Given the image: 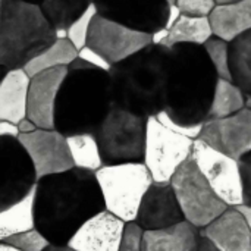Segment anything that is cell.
I'll use <instances>...</instances> for the list:
<instances>
[{
	"label": "cell",
	"instance_id": "obj_45",
	"mask_svg": "<svg viewBox=\"0 0 251 251\" xmlns=\"http://www.w3.org/2000/svg\"><path fill=\"white\" fill-rule=\"evenodd\" d=\"M216 4H225V3H234V1H240V0H215Z\"/></svg>",
	"mask_w": 251,
	"mask_h": 251
},
{
	"label": "cell",
	"instance_id": "obj_6",
	"mask_svg": "<svg viewBox=\"0 0 251 251\" xmlns=\"http://www.w3.org/2000/svg\"><path fill=\"white\" fill-rule=\"evenodd\" d=\"M147 118L112 106L96 129L100 154L104 165L143 162Z\"/></svg>",
	"mask_w": 251,
	"mask_h": 251
},
{
	"label": "cell",
	"instance_id": "obj_15",
	"mask_svg": "<svg viewBox=\"0 0 251 251\" xmlns=\"http://www.w3.org/2000/svg\"><path fill=\"white\" fill-rule=\"evenodd\" d=\"M182 221L184 216L171 184L153 182L141 200L135 224L143 231H156Z\"/></svg>",
	"mask_w": 251,
	"mask_h": 251
},
{
	"label": "cell",
	"instance_id": "obj_49",
	"mask_svg": "<svg viewBox=\"0 0 251 251\" xmlns=\"http://www.w3.org/2000/svg\"><path fill=\"white\" fill-rule=\"evenodd\" d=\"M0 4H1V0H0Z\"/></svg>",
	"mask_w": 251,
	"mask_h": 251
},
{
	"label": "cell",
	"instance_id": "obj_17",
	"mask_svg": "<svg viewBox=\"0 0 251 251\" xmlns=\"http://www.w3.org/2000/svg\"><path fill=\"white\" fill-rule=\"evenodd\" d=\"M200 235L209 240L218 251H251V231L235 207H228Z\"/></svg>",
	"mask_w": 251,
	"mask_h": 251
},
{
	"label": "cell",
	"instance_id": "obj_23",
	"mask_svg": "<svg viewBox=\"0 0 251 251\" xmlns=\"http://www.w3.org/2000/svg\"><path fill=\"white\" fill-rule=\"evenodd\" d=\"M76 57L78 50L68 38H56L47 49H44L34 59H31L24 66V71L29 78H32L34 75L44 72L47 69L69 66Z\"/></svg>",
	"mask_w": 251,
	"mask_h": 251
},
{
	"label": "cell",
	"instance_id": "obj_12",
	"mask_svg": "<svg viewBox=\"0 0 251 251\" xmlns=\"http://www.w3.org/2000/svg\"><path fill=\"white\" fill-rule=\"evenodd\" d=\"M18 141L34 166L37 181L74 168L66 137L56 129L37 128L29 134H19Z\"/></svg>",
	"mask_w": 251,
	"mask_h": 251
},
{
	"label": "cell",
	"instance_id": "obj_30",
	"mask_svg": "<svg viewBox=\"0 0 251 251\" xmlns=\"http://www.w3.org/2000/svg\"><path fill=\"white\" fill-rule=\"evenodd\" d=\"M3 243L21 251H46L49 249V246H51L47 241V238L37 228L16 234L10 238L4 240Z\"/></svg>",
	"mask_w": 251,
	"mask_h": 251
},
{
	"label": "cell",
	"instance_id": "obj_36",
	"mask_svg": "<svg viewBox=\"0 0 251 251\" xmlns=\"http://www.w3.org/2000/svg\"><path fill=\"white\" fill-rule=\"evenodd\" d=\"M181 15H182V12L179 10V7L176 6V4H171V6H168V12H166V18H165V28L166 29H171L175 24H176V21L181 18Z\"/></svg>",
	"mask_w": 251,
	"mask_h": 251
},
{
	"label": "cell",
	"instance_id": "obj_20",
	"mask_svg": "<svg viewBox=\"0 0 251 251\" xmlns=\"http://www.w3.org/2000/svg\"><path fill=\"white\" fill-rule=\"evenodd\" d=\"M200 229L182 221L174 226L144 231L143 251H197Z\"/></svg>",
	"mask_w": 251,
	"mask_h": 251
},
{
	"label": "cell",
	"instance_id": "obj_31",
	"mask_svg": "<svg viewBox=\"0 0 251 251\" xmlns=\"http://www.w3.org/2000/svg\"><path fill=\"white\" fill-rule=\"evenodd\" d=\"M157 121L165 125L166 128L172 129L174 132L176 134H181L184 137H188L191 140H199L200 138V134H201V129H203V124H194V125H185V124H181V122H176L174 121L165 110H160L157 115H156Z\"/></svg>",
	"mask_w": 251,
	"mask_h": 251
},
{
	"label": "cell",
	"instance_id": "obj_5",
	"mask_svg": "<svg viewBox=\"0 0 251 251\" xmlns=\"http://www.w3.org/2000/svg\"><path fill=\"white\" fill-rule=\"evenodd\" d=\"M104 210L125 224L135 222L141 200L153 178L143 162L103 165L96 172Z\"/></svg>",
	"mask_w": 251,
	"mask_h": 251
},
{
	"label": "cell",
	"instance_id": "obj_19",
	"mask_svg": "<svg viewBox=\"0 0 251 251\" xmlns=\"http://www.w3.org/2000/svg\"><path fill=\"white\" fill-rule=\"evenodd\" d=\"M29 76L24 69H9L0 79V121L19 124L26 118Z\"/></svg>",
	"mask_w": 251,
	"mask_h": 251
},
{
	"label": "cell",
	"instance_id": "obj_4",
	"mask_svg": "<svg viewBox=\"0 0 251 251\" xmlns=\"http://www.w3.org/2000/svg\"><path fill=\"white\" fill-rule=\"evenodd\" d=\"M56 40L53 25L40 4L24 0H1L0 4V66H24Z\"/></svg>",
	"mask_w": 251,
	"mask_h": 251
},
{
	"label": "cell",
	"instance_id": "obj_9",
	"mask_svg": "<svg viewBox=\"0 0 251 251\" xmlns=\"http://www.w3.org/2000/svg\"><path fill=\"white\" fill-rule=\"evenodd\" d=\"M191 159L215 194L228 207H237L244 203L238 160L210 147L201 140H194Z\"/></svg>",
	"mask_w": 251,
	"mask_h": 251
},
{
	"label": "cell",
	"instance_id": "obj_40",
	"mask_svg": "<svg viewBox=\"0 0 251 251\" xmlns=\"http://www.w3.org/2000/svg\"><path fill=\"white\" fill-rule=\"evenodd\" d=\"M235 209L241 213V216L244 218V221H246V224H247L249 229L251 231V206L250 204H240V206H237Z\"/></svg>",
	"mask_w": 251,
	"mask_h": 251
},
{
	"label": "cell",
	"instance_id": "obj_11",
	"mask_svg": "<svg viewBox=\"0 0 251 251\" xmlns=\"http://www.w3.org/2000/svg\"><path fill=\"white\" fill-rule=\"evenodd\" d=\"M35 184L34 166L18 138H0V210L22 200Z\"/></svg>",
	"mask_w": 251,
	"mask_h": 251
},
{
	"label": "cell",
	"instance_id": "obj_32",
	"mask_svg": "<svg viewBox=\"0 0 251 251\" xmlns=\"http://www.w3.org/2000/svg\"><path fill=\"white\" fill-rule=\"evenodd\" d=\"M175 4L179 7L182 15L188 16H209L210 12L215 9V0H176Z\"/></svg>",
	"mask_w": 251,
	"mask_h": 251
},
{
	"label": "cell",
	"instance_id": "obj_34",
	"mask_svg": "<svg viewBox=\"0 0 251 251\" xmlns=\"http://www.w3.org/2000/svg\"><path fill=\"white\" fill-rule=\"evenodd\" d=\"M240 172H241V182H243V204L251 206V151L238 160Z\"/></svg>",
	"mask_w": 251,
	"mask_h": 251
},
{
	"label": "cell",
	"instance_id": "obj_8",
	"mask_svg": "<svg viewBox=\"0 0 251 251\" xmlns=\"http://www.w3.org/2000/svg\"><path fill=\"white\" fill-rule=\"evenodd\" d=\"M193 143L194 140L162 125L156 116H149L143 163L149 169L153 182H169L179 166L191 157Z\"/></svg>",
	"mask_w": 251,
	"mask_h": 251
},
{
	"label": "cell",
	"instance_id": "obj_44",
	"mask_svg": "<svg viewBox=\"0 0 251 251\" xmlns=\"http://www.w3.org/2000/svg\"><path fill=\"white\" fill-rule=\"evenodd\" d=\"M246 107L251 110V94H246Z\"/></svg>",
	"mask_w": 251,
	"mask_h": 251
},
{
	"label": "cell",
	"instance_id": "obj_28",
	"mask_svg": "<svg viewBox=\"0 0 251 251\" xmlns=\"http://www.w3.org/2000/svg\"><path fill=\"white\" fill-rule=\"evenodd\" d=\"M204 47L215 66L218 78L232 81L231 69H229V43L221 38L212 37L210 40L206 41Z\"/></svg>",
	"mask_w": 251,
	"mask_h": 251
},
{
	"label": "cell",
	"instance_id": "obj_14",
	"mask_svg": "<svg viewBox=\"0 0 251 251\" xmlns=\"http://www.w3.org/2000/svg\"><path fill=\"white\" fill-rule=\"evenodd\" d=\"M68 74V66L47 69L29 79L26 118L41 129H54V109L59 90Z\"/></svg>",
	"mask_w": 251,
	"mask_h": 251
},
{
	"label": "cell",
	"instance_id": "obj_42",
	"mask_svg": "<svg viewBox=\"0 0 251 251\" xmlns=\"http://www.w3.org/2000/svg\"><path fill=\"white\" fill-rule=\"evenodd\" d=\"M46 251H75L72 250L71 247L68 246H49V249Z\"/></svg>",
	"mask_w": 251,
	"mask_h": 251
},
{
	"label": "cell",
	"instance_id": "obj_27",
	"mask_svg": "<svg viewBox=\"0 0 251 251\" xmlns=\"http://www.w3.org/2000/svg\"><path fill=\"white\" fill-rule=\"evenodd\" d=\"M91 3L93 0H43L40 7L56 31L68 29Z\"/></svg>",
	"mask_w": 251,
	"mask_h": 251
},
{
	"label": "cell",
	"instance_id": "obj_7",
	"mask_svg": "<svg viewBox=\"0 0 251 251\" xmlns=\"http://www.w3.org/2000/svg\"><path fill=\"white\" fill-rule=\"evenodd\" d=\"M169 184L175 193L184 221L199 229L206 228L228 209L210 188L191 157L179 166Z\"/></svg>",
	"mask_w": 251,
	"mask_h": 251
},
{
	"label": "cell",
	"instance_id": "obj_46",
	"mask_svg": "<svg viewBox=\"0 0 251 251\" xmlns=\"http://www.w3.org/2000/svg\"><path fill=\"white\" fill-rule=\"evenodd\" d=\"M6 71H7L6 68H3V66H0V79H1L3 76H4V74H6Z\"/></svg>",
	"mask_w": 251,
	"mask_h": 251
},
{
	"label": "cell",
	"instance_id": "obj_41",
	"mask_svg": "<svg viewBox=\"0 0 251 251\" xmlns=\"http://www.w3.org/2000/svg\"><path fill=\"white\" fill-rule=\"evenodd\" d=\"M197 251H218L215 249V246L209 241V240H206V238H200V243H199V249Z\"/></svg>",
	"mask_w": 251,
	"mask_h": 251
},
{
	"label": "cell",
	"instance_id": "obj_10",
	"mask_svg": "<svg viewBox=\"0 0 251 251\" xmlns=\"http://www.w3.org/2000/svg\"><path fill=\"white\" fill-rule=\"evenodd\" d=\"M87 46L113 66L151 46V32L131 28L97 13L87 37Z\"/></svg>",
	"mask_w": 251,
	"mask_h": 251
},
{
	"label": "cell",
	"instance_id": "obj_21",
	"mask_svg": "<svg viewBox=\"0 0 251 251\" xmlns=\"http://www.w3.org/2000/svg\"><path fill=\"white\" fill-rule=\"evenodd\" d=\"M34 190L22 200L0 210V243L35 228L34 224Z\"/></svg>",
	"mask_w": 251,
	"mask_h": 251
},
{
	"label": "cell",
	"instance_id": "obj_16",
	"mask_svg": "<svg viewBox=\"0 0 251 251\" xmlns=\"http://www.w3.org/2000/svg\"><path fill=\"white\" fill-rule=\"evenodd\" d=\"M125 222L103 210L87 221L68 241V247L75 251H118Z\"/></svg>",
	"mask_w": 251,
	"mask_h": 251
},
{
	"label": "cell",
	"instance_id": "obj_38",
	"mask_svg": "<svg viewBox=\"0 0 251 251\" xmlns=\"http://www.w3.org/2000/svg\"><path fill=\"white\" fill-rule=\"evenodd\" d=\"M168 35H169V29H166L165 26L154 29V31L151 32V46L162 47V44L166 41Z\"/></svg>",
	"mask_w": 251,
	"mask_h": 251
},
{
	"label": "cell",
	"instance_id": "obj_1",
	"mask_svg": "<svg viewBox=\"0 0 251 251\" xmlns=\"http://www.w3.org/2000/svg\"><path fill=\"white\" fill-rule=\"evenodd\" d=\"M103 210L94 172L72 168L35 184L34 224L51 246H66L87 221Z\"/></svg>",
	"mask_w": 251,
	"mask_h": 251
},
{
	"label": "cell",
	"instance_id": "obj_39",
	"mask_svg": "<svg viewBox=\"0 0 251 251\" xmlns=\"http://www.w3.org/2000/svg\"><path fill=\"white\" fill-rule=\"evenodd\" d=\"M18 129H19V134H29L32 131L37 129L35 124L32 121H29L28 118H24L19 124H18Z\"/></svg>",
	"mask_w": 251,
	"mask_h": 251
},
{
	"label": "cell",
	"instance_id": "obj_2",
	"mask_svg": "<svg viewBox=\"0 0 251 251\" xmlns=\"http://www.w3.org/2000/svg\"><path fill=\"white\" fill-rule=\"evenodd\" d=\"M112 106L109 72L76 57L57 94L54 129L65 137L94 134Z\"/></svg>",
	"mask_w": 251,
	"mask_h": 251
},
{
	"label": "cell",
	"instance_id": "obj_18",
	"mask_svg": "<svg viewBox=\"0 0 251 251\" xmlns=\"http://www.w3.org/2000/svg\"><path fill=\"white\" fill-rule=\"evenodd\" d=\"M213 37L232 43L251 31V0L216 4L209 15Z\"/></svg>",
	"mask_w": 251,
	"mask_h": 251
},
{
	"label": "cell",
	"instance_id": "obj_24",
	"mask_svg": "<svg viewBox=\"0 0 251 251\" xmlns=\"http://www.w3.org/2000/svg\"><path fill=\"white\" fill-rule=\"evenodd\" d=\"M246 107V94L232 81L218 78L213 87V96L207 112V119H221L231 116Z\"/></svg>",
	"mask_w": 251,
	"mask_h": 251
},
{
	"label": "cell",
	"instance_id": "obj_47",
	"mask_svg": "<svg viewBox=\"0 0 251 251\" xmlns=\"http://www.w3.org/2000/svg\"><path fill=\"white\" fill-rule=\"evenodd\" d=\"M24 1H29V3H35V4H40L43 0H24Z\"/></svg>",
	"mask_w": 251,
	"mask_h": 251
},
{
	"label": "cell",
	"instance_id": "obj_13",
	"mask_svg": "<svg viewBox=\"0 0 251 251\" xmlns=\"http://www.w3.org/2000/svg\"><path fill=\"white\" fill-rule=\"evenodd\" d=\"M199 140L240 160L251 151V110L244 107L231 116L204 121Z\"/></svg>",
	"mask_w": 251,
	"mask_h": 251
},
{
	"label": "cell",
	"instance_id": "obj_3",
	"mask_svg": "<svg viewBox=\"0 0 251 251\" xmlns=\"http://www.w3.org/2000/svg\"><path fill=\"white\" fill-rule=\"evenodd\" d=\"M112 104L140 116H156L165 106L169 68L153 46L109 71Z\"/></svg>",
	"mask_w": 251,
	"mask_h": 251
},
{
	"label": "cell",
	"instance_id": "obj_22",
	"mask_svg": "<svg viewBox=\"0 0 251 251\" xmlns=\"http://www.w3.org/2000/svg\"><path fill=\"white\" fill-rule=\"evenodd\" d=\"M213 37V31L209 22V16H188L181 15L176 24L169 29L166 41L162 44L163 49H172L176 44L191 43V44H206L207 40Z\"/></svg>",
	"mask_w": 251,
	"mask_h": 251
},
{
	"label": "cell",
	"instance_id": "obj_29",
	"mask_svg": "<svg viewBox=\"0 0 251 251\" xmlns=\"http://www.w3.org/2000/svg\"><path fill=\"white\" fill-rule=\"evenodd\" d=\"M97 7L94 4V1L82 12V15H79L69 26H68V40L74 44V47L76 50H81L82 47L87 46V37L93 24L94 16L97 15Z\"/></svg>",
	"mask_w": 251,
	"mask_h": 251
},
{
	"label": "cell",
	"instance_id": "obj_35",
	"mask_svg": "<svg viewBox=\"0 0 251 251\" xmlns=\"http://www.w3.org/2000/svg\"><path fill=\"white\" fill-rule=\"evenodd\" d=\"M78 59H81V60L87 62L88 65H91V66H94L97 69H101L104 72H109L112 69V63L107 62L100 53H97L96 50H93L88 46L78 50Z\"/></svg>",
	"mask_w": 251,
	"mask_h": 251
},
{
	"label": "cell",
	"instance_id": "obj_43",
	"mask_svg": "<svg viewBox=\"0 0 251 251\" xmlns=\"http://www.w3.org/2000/svg\"><path fill=\"white\" fill-rule=\"evenodd\" d=\"M0 251H21V250H18V249H15V247L9 246V244H6V243H0Z\"/></svg>",
	"mask_w": 251,
	"mask_h": 251
},
{
	"label": "cell",
	"instance_id": "obj_26",
	"mask_svg": "<svg viewBox=\"0 0 251 251\" xmlns=\"http://www.w3.org/2000/svg\"><path fill=\"white\" fill-rule=\"evenodd\" d=\"M66 141L74 168L96 174L104 165L94 134L69 135L66 137Z\"/></svg>",
	"mask_w": 251,
	"mask_h": 251
},
{
	"label": "cell",
	"instance_id": "obj_33",
	"mask_svg": "<svg viewBox=\"0 0 251 251\" xmlns=\"http://www.w3.org/2000/svg\"><path fill=\"white\" fill-rule=\"evenodd\" d=\"M143 232L135 222L126 224L118 251H143Z\"/></svg>",
	"mask_w": 251,
	"mask_h": 251
},
{
	"label": "cell",
	"instance_id": "obj_25",
	"mask_svg": "<svg viewBox=\"0 0 251 251\" xmlns=\"http://www.w3.org/2000/svg\"><path fill=\"white\" fill-rule=\"evenodd\" d=\"M229 69L232 82L238 85L244 94H251V31L231 43Z\"/></svg>",
	"mask_w": 251,
	"mask_h": 251
},
{
	"label": "cell",
	"instance_id": "obj_37",
	"mask_svg": "<svg viewBox=\"0 0 251 251\" xmlns=\"http://www.w3.org/2000/svg\"><path fill=\"white\" fill-rule=\"evenodd\" d=\"M9 137V138H18L19 129L16 124H12L9 121H0V138Z\"/></svg>",
	"mask_w": 251,
	"mask_h": 251
},
{
	"label": "cell",
	"instance_id": "obj_48",
	"mask_svg": "<svg viewBox=\"0 0 251 251\" xmlns=\"http://www.w3.org/2000/svg\"><path fill=\"white\" fill-rule=\"evenodd\" d=\"M175 1H176V0H165V3H166L168 6H171V4H175Z\"/></svg>",
	"mask_w": 251,
	"mask_h": 251
}]
</instances>
